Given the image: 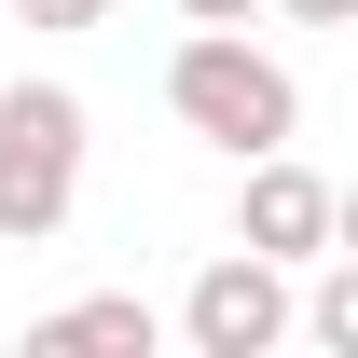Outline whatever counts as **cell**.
Returning <instances> with one entry per match:
<instances>
[{
	"label": "cell",
	"mask_w": 358,
	"mask_h": 358,
	"mask_svg": "<svg viewBox=\"0 0 358 358\" xmlns=\"http://www.w3.org/2000/svg\"><path fill=\"white\" fill-rule=\"evenodd\" d=\"M179 345H193V358H275V345H289V262L221 248V262L179 289Z\"/></svg>",
	"instance_id": "obj_3"
},
{
	"label": "cell",
	"mask_w": 358,
	"mask_h": 358,
	"mask_svg": "<svg viewBox=\"0 0 358 358\" xmlns=\"http://www.w3.org/2000/svg\"><path fill=\"white\" fill-rule=\"evenodd\" d=\"M152 331H166V317L138 303V289H96V303H55L42 331H28V358H152Z\"/></svg>",
	"instance_id": "obj_5"
},
{
	"label": "cell",
	"mask_w": 358,
	"mask_h": 358,
	"mask_svg": "<svg viewBox=\"0 0 358 358\" xmlns=\"http://www.w3.org/2000/svg\"><path fill=\"white\" fill-rule=\"evenodd\" d=\"M179 14H193V28H248L262 0H179Z\"/></svg>",
	"instance_id": "obj_8"
},
{
	"label": "cell",
	"mask_w": 358,
	"mask_h": 358,
	"mask_svg": "<svg viewBox=\"0 0 358 358\" xmlns=\"http://www.w3.org/2000/svg\"><path fill=\"white\" fill-rule=\"evenodd\" d=\"M345 234V193L289 152H248V193H234V248H262V262H317Z\"/></svg>",
	"instance_id": "obj_4"
},
{
	"label": "cell",
	"mask_w": 358,
	"mask_h": 358,
	"mask_svg": "<svg viewBox=\"0 0 358 358\" xmlns=\"http://www.w3.org/2000/svg\"><path fill=\"white\" fill-rule=\"evenodd\" d=\"M289 331H317L331 358H358V262L345 248H317V303H289Z\"/></svg>",
	"instance_id": "obj_6"
},
{
	"label": "cell",
	"mask_w": 358,
	"mask_h": 358,
	"mask_svg": "<svg viewBox=\"0 0 358 358\" xmlns=\"http://www.w3.org/2000/svg\"><path fill=\"white\" fill-rule=\"evenodd\" d=\"M166 110L207 138V152H234V166L303 138V83H289V55H262L248 28H193V42L166 55Z\"/></svg>",
	"instance_id": "obj_1"
},
{
	"label": "cell",
	"mask_w": 358,
	"mask_h": 358,
	"mask_svg": "<svg viewBox=\"0 0 358 358\" xmlns=\"http://www.w3.org/2000/svg\"><path fill=\"white\" fill-rule=\"evenodd\" d=\"M14 14H28V28H96L110 0H14Z\"/></svg>",
	"instance_id": "obj_7"
},
{
	"label": "cell",
	"mask_w": 358,
	"mask_h": 358,
	"mask_svg": "<svg viewBox=\"0 0 358 358\" xmlns=\"http://www.w3.org/2000/svg\"><path fill=\"white\" fill-rule=\"evenodd\" d=\"M83 207V96L0 83V248H55Z\"/></svg>",
	"instance_id": "obj_2"
}]
</instances>
